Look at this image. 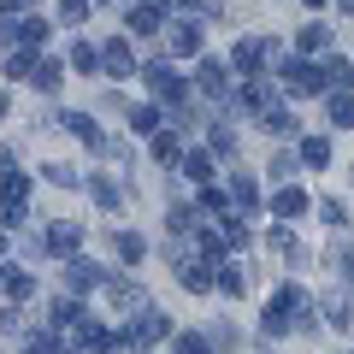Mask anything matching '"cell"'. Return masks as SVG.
<instances>
[{
    "instance_id": "ba28073f",
    "label": "cell",
    "mask_w": 354,
    "mask_h": 354,
    "mask_svg": "<svg viewBox=\"0 0 354 354\" xmlns=\"http://www.w3.org/2000/svg\"><path fill=\"white\" fill-rule=\"evenodd\" d=\"M266 207H272V218L295 225V218H307V213H313V195H307L301 183H278V189L266 195Z\"/></svg>"
},
{
    "instance_id": "7c38bea8",
    "label": "cell",
    "mask_w": 354,
    "mask_h": 354,
    "mask_svg": "<svg viewBox=\"0 0 354 354\" xmlns=\"http://www.w3.org/2000/svg\"><path fill=\"white\" fill-rule=\"evenodd\" d=\"M101 290H106V301H113L118 313H136V307L148 301V290H142V283L130 278V272H106V283H101Z\"/></svg>"
},
{
    "instance_id": "d6a6232c",
    "label": "cell",
    "mask_w": 354,
    "mask_h": 354,
    "mask_svg": "<svg viewBox=\"0 0 354 354\" xmlns=\"http://www.w3.org/2000/svg\"><path fill=\"white\" fill-rule=\"evenodd\" d=\"M48 183H59V189H83V183H77V171H71V165H59V160L48 165Z\"/></svg>"
},
{
    "instance_id": "e0dca14e",
    "label": "cell",
    "mask_w": 354,
    "mask_h": 354,
    "mask_svg": "<svg viewBox=\"0 0 354 354\" xmlns=\"http://www.w3.org/2000/svg\"><path fill=\"white\" fill-rule=\"evenodd\" d=\"M207 148H213L218 160H236V148H242V136H236V118H230V113H218L213 124H207Z\"/></svg>"
},
{
    "instance_id": "5b68a950",
    "label": "cell",
    "mask_w": 354,
    "mask_h": 354,
    "mask_svg": "<svg viewBox=\"0 0 354 354\" xmlns=\"http://www.w3.org/2000/svg\"><path fill=\"white\" fill-rule=\"evenodd\" d=\"M177 183H213L218 177V153L207 148V142H183V153H177Z\"/></svg>"
},
{
    "instance_id": "4316f807",
    "label": "cell",
    "mask_w": 354,
    "mask_h": 354,
    "mask_svg": "<svg viewBox=\"0 0 354 354\" xmlns=\"http://www.w3.org/2000/svg\"><path fill=\"white\" fill-rule=\"evenodd\" d=\"M83 189L95 195V207H106V213H118V207H124V189H118V183H113L106 171H95V177L83 183Z\"/></svg>"
},
{
    "instance_id": "d4e9b609",
    "label": "cell",
    "mask_w": 354,
    "mask_h": 354,
    "mask_svg": "<svg viewBox=\"0 0 354 354\" xmlns=\"http://www.w3.org/2000/svg\"><path fill=\"white\" fill-rule=\"evenodd\" d=\"M207 218H201V207H189V201H171V213H165V230L171 236H195Z\"/></svg>"
},
{
    "instance_id": "2e32d148",
    "label": "cell",
    "mask_w": 354,
    "mask_h": 354,
    "mask_svg": "<svg viewBox=\"0 0 354 354\" xmlns=\"http://www.w3.org/2000/svg\"><path fill=\"white\" fill-rule=\"evenodd\" d=\"M295 171H301L295 142H272V153H266V183H295Z\"/></svg>"
},
{
    "instance_id": "3957f363",
    "label": "cell",
    "mask_w": 354,
    "mask_h": 354,
    "mask_svg": "<svg viewBox=\"0 0 354 354\" xmlns=\"http://www.w3.org/2000/svg\"><path fill=\"white\" fill-rule=\"evenodd\" d=\"M160 36H165V53H171V59H195L201 41H207V30H201V18L189 12V18H165Z\"/></svg>"
},
{
    "instance_id": "277c9868",
    "label": "cell",
    "mask_w": 354,
    "mask_h": 354,
    "mask_svg": "<svg viewBox=\"0 0 354 354\" xmlns=\"http://www.w3.org/2000/svg\"><path fill=\"white\" fill-rule=\"evenodd\" d=\"M165 337H171V319H165L160 307H148V301H142L136 313H130V330H124V342L142 354V348H153V342H165Z\"/></svg>"
},
{
    "instance_id": "d590c367",
    "label": "cell",
    "mask_w": 354,
    "mask_h": 354,
    "mask_svg": "<svg viewBox=\"0 0 354 354\" xmlns=\"http://www.w3.org/2000/svg\"><path fill=\"white\" fill-rule=\"evenodd\" d=\"M337 12H342V18H354V0H337Z\"/></svg>"
},
{
    "instance_id": "cb8c5ba5",
    "label": "cell",
    "mask_w": 354,
    "mask_h": 354,
    "mask_svg": "<svg viewBox=\"0 0 354 354\" xmlns=\"http://www.w3.org/2000/svg\"><path fill=\"white\" fill-rule=\"evenodd\" d=\"M65 283H71L77 295H83V290H101V283H106V266L101 260H71V266H65Z\"/></svg>"
},
{
    "instance_id": "836d02e7",
    "label": "cell",
    "mask_w": 354,
    "mask_h": 354,
    "mask_svg": "<svg viewBox=\"0 0 354 354\" xmlns=\"http://www.w3.org/2000/svg\"><path fill=\"white\" fill-rule=\"evenodd\" d=\"M59 18H65V24H83V18H88V0H65Z\"/></svg>"
},
{
    "instance_id": "30bf717a",
    "label": "cell",
    "mask_w": 354,
    "mask_h": 354,
    "mask_svg": "<svg viewBox=\"0 0 354 354\" xmlns=\"http://www.w3.org/2000/svg\"><path fill=\"white\" fill-rule=\"evenodd\" d=\"M266 254H272V260H290V266H307V260H313V254H307V242L295 236L283 218H272V230H266Z\"/></svg>"
},
{
    "instance_id": "7a4b0ae2",
    "label": "cell",
    "mask_w": 354,
    "mask_h": 354,
    "mask_svg": "<svg viewBox=\"0 0 354 354\" xmlns=\"http://www.w3.org/2000/svg\"><path fill=\"white\" fill-rule=\"evenodd\" d=\"M189 88L201 95V101H225V95H230V59H218V53H195Z\"/></svg>"
},
{
    "instance_id": "52a82bcc",
    "label": "cell",
    "mask_w": 354,
    "mask_h": 354,
    "mask_svg": "<svg viewBox=\"0 0 354 354\" xmlns=\"http://www.w3.org/2000/svg\"><path fill=\"white\" fill-rule=\"evenodd\" d=\"M254 118H260V130H266L272 142H295V136H301V118H295V101H278V95H272V101H266Z\"/></svg>"
},
{
    "instance_id": "b9f144b4",
    "label": "cell",
    "mask_w": 354,
    "mask_h": 354,
    "mask_svg": "<svg viewBox=\"0 0 354 354\" xmlns=\"http://www.w3.org/2000/svg\"><path fill=\"white\" fill-rule=\"evenodd\" d=\"M348 65H354V59H348Z\"/></svg>"
},
{
    "instance_id": "f1b7e54d",
    "label": "cell",
    "mask_w": 354,
    "mask_h": 354,
    "mask_svg": "<svg viewBox=\"0 0 354 354\" xmlns=\"http://www.w3.org/2000/svg\"><path fill=\"white\" fill-rule=\"evenodd\" d=\"M48 248H53V254H65V260H71V254L83 248V230H77L71 218H59V225H48Z\"/></svg>"
},
{
    "instance_id": "f35d334b",
    "label": "cell",
    "mask_w": 354,
    "mask_h": 354,
    "mask_svg": "<svg viewBox=\"0 0 354 354\" xmlns=\"http://www.w3.org/2000/svg\"><path fill=\"white\" fill-rule=\"evenodd\" d=\"M348 189H354V165H348Z\"/></svg>"
},
{
    "instance_id": "ffe728a7",
    "label": "cell",
    "mask_w": 354,
    "mask_h": 354,
    "mask_svg": "<svg viewBox=\"0 0 354 354\" xmlns=\"http://www.w3.org/2000/svg\"><path fill=\"white\" fill-rule=\"evenodd\" d=\"M101 71H113V77H130L136 71V48H130V36H113L101 48Z\"/></svg>"
},
{
    "instance_id": "6da1fadb",
    "label": "cell",
    "mask_w": 354,
    "mask_h": 354,
    "mask_svg": "<svg viewBox=\"0 0 354 354\" xmlns=\"http://www.w3.org/2000/svg\"><path fill=\"white\" fill-rule=\"evenodd\" d=\"M278 83H283V101H313V95H325L319 59H301V53H283L278 59Z\"/></svg>"
},
{
    "instance_id": "d6986e66",
    "label": "cell",
    "mask_w": 354,
    "mask_h": 354,
    "mask_svg": "<svg viewBox=\"0 0 354 354\" xmlns=\"http://www.w3.org/2000/svg\"><path fill=\"white\" fill-rule=\"evenodd\" d=\"M319 83H325V95H330V88H354V65L342 59L337 48H330V53H319Z\"/></svg>"
},
{
    "instance_id": "8fae6325",
    "label": "cell",
    "mask_w": 354,
    "mask_h": 354,
    "mask_svg": "<svg viewBox=\"0 0 354 354\" xmlns=\"http://www.w3.org/2000/svg\"><path fill=\"white\" fill-rule=\"evenodd\" d=\"M330 48H337V30H330L319 12L295 30V53H301V59H319V53H330Z\"/></svg>"
},
{
    "instance_id": "4dcf8cb0",
    "label": "cell",
    "mask_w": 354,
    "mask_h": 354,
    "mask_svg": "<svg viewBox=\"0 0 354 354\" xmlns=\"http://www.w3.org/2000/svg\"><path fill=\"white\" fill-rule=\"evenodd\" d=\"M113 248H118V260H124V266H142V260H148V242H142L136 230H118Z\"/></svg>"
},
{
    "instance_id": "e575fe53",
    "label": "cell",
    "mask_w": 354,
    "mask_h": 354,
    "mask_svg": "<svg viewBox=\"0 0 354 354\" xmlns=\"http://www.w3.org/2000/svg\"><path fill=\"white\" fill-rule=\"evenodd\" d=\"M301 6H307V12H325V6H330V0H301Z\"/></svg>"
},
{
    "instance_id": "7402d4cb",
    "label": "cell",
    "mask_w": 354,
    "mask_h": 354,
    "mask_svg": "<svg viewBox=\"0 0 354 354\" xmlns=\"http://www.w3.org/2000/svg\"><path fill=\"white\" fill-rule=\"evenodd\" d=\"M207 348H213V354H242V348H248V337H242L230 319H213V325H207Z\"/></svg>"
},
{
    "instance_id": "f546056e",
    "label": "cell",
    "mask_w": 354,
    "mask_h": 354,
    "mask_svg": "<svg viewBox=\"0 0 354 354\" xmlns=\"http://www.w3.org/2000/svg\"><path fill=\"white\" fill-rule=\"evenodd\" d=\"M130 130H136V136H153V130H165L160 101H142V106H130Z\"/></svg>"
},
{
    "instance_id": "74e56055",
    "label": "cell",
    "mask_w": 354,
    "mask_h": 354,
    "mask_svg": "<svg viewBox=\"0 0 354 354\" xmlns=\"http://www.w3.org/2000/svg\"><path fill=\"white\" fill-rule=\"evenodd\" d=\"M6 165H12V153H6V148H0V171H6Z\"/></svg>"
},
{
    "instance_id": "8992f818",
    "label": "cell",
    "mask_w": 354,
    "mask_h": 354,
    "mask_svg": "<svg viewBox=\"0 0 354 354\" xmlns=\"http://www.w3.org/2000/svg\"><path fill=\"white\" fill-rule=\"evenodd\" d=\"M313 313L325 330H354V295L342 290V283H330L325 295H313Z\"/></svg>"
},
{
    "instance_id": "484cf974",
    "label": "cell",
    "mask_w": 354,
    "mask_h": 354,
    "mask_svg": "<svg viewBox=\"0 0 354 354\" xmlns=\"http://www.w3.org/2000/svg\"><path fill=\"white\" fill-rule=\"evenodd\" d=\"M195 189H201V201H195V207H201V218H225L230 213V189L218 183V177H213V183H195Z\"/></svg>"
},
{
    "instance_id": "9a60e30c",
    "label": "cell",
    "mask_w": 354,
    "mask_h": 354,
    "mask_svg": "<svg viewBox=\"0 0 354 354\" xmlns=\"http://www.w3.org/2000/svg\"><path fill=\"white\" fill-rule=\"evenodd\" d=\"M213 290L225 295V301H242V295H248V266H236V260L225 254V260L213 266Z\"/></svg>"
},
{
    "instance_id": "ac0fdd59",
    "label": "cell",
    "mask_w": 354,
    "mask_h": 354,
    "mask_svg": "<svg viewBox=\"0 0 354 354\" xmlns=\"http://www.w3.org/2000/svg\"><path fill=\"white\" fill-rule=\"evenodd\" d=\"M230 207H236V213H260V177L254 171H230Z\"/></svg>"
},
{
    "instance_id": "44dd1931",
    "label": "cell",
    "mask_w": 354,
    "mask_h": 354,
    "mask_svg": "<svg viewBox=\"0 0 354 354\" xmlns=\"http://www.w3.org/2000/svg\"><path fill=\"white\" fill-rule=\"evenodd\" d=\"M290 330H295V319L283 313V307L272 301V295H266V307H260V342H283Z\"/></svg>"
},
{
    "instance_id": "ab89813d",
    "label": "cell",
    "mask_w": 354,
    "mask_h": 354,
    "mask_svg": "<svg viewBox=\"0 0 354 354\" xmlns=\"http://www.w3.org/2000/svg\"><path fill=\"white\" fill-rule=\"evenodd\" d=\"M0 248H6V230H0Z\"/></svg>"
},
{
    "instance_id": "60d3db41",
    "label": "cell",
    "mask_w": 354,
    "mask_h": 354,
    "mask_svg": "<svg viewBox=\"0 0 354 354\" xmlns=\"http://www.w3.org/2000/svg\"><path fill=\"white\" fill-rule=\"evenodd\" d=\"M272 6H278V0H272Z\"/></svg>"
},
{
    "instance_id": "5bb4252c",
    "label": "cell",
    "mask_w": 354,
    "mask_h": 354,
    "mask_svg": "<svg viewBox=\"0 0 354 354\" xmlns=\"http://www.w3.org/2000/svg\"><path fill=\"white\" fill-rule=\"evenodd\" d=\"M177 266V290H189V295H213V266L201 260V254H183Z\"/></svg>"
},
{
    "instance_id": "9c48e42d",
    "label": "cell",
    "mask_w": 354,
    "mask_h": 354,
    "mask_svg": "<svg viewBox=\"0 0 354 354\" xmlns=\"http://www.w3.org/2000/svg\"><path fill=\"white\" fill-rule=\"evenodd\" d=\"M319 260H325V272L354 295V236H348V230H337V236H330V248L319 254Z\"/></svg>"
},
{
    "instance_id": "603a6c76",
    "label": "cell",
    "mask_w": 354,
    "mask_h": 354,
    "mask_svg": "<svg viewBox=\"0 0 354 354\" xmlns=\"http://www.w3.org/2000/svg\"><path fill=\"white\" fill-rule=\"evenodd\" d=\"M325 124L330 130H354V88H330L325 95Z\"/></svg>"
},
{
    "instance_id": "8d00e7d4",
    "label": "cell",
    "mask_w": 354,
    "mask_h": 354,
    "mask_svg": "<svg viewBox=\"0 0 354 354\" xmlns=\"http://www.w3.org/2000/svg\"><path fill=\"white\" fill-rule=\"evenodd\" d=\"M24 6H30V0H6V12H24Z\"/></svg>"
},
{
    "instance_id": "1f68e13d",
    "label": "cell",
    "mask_w": 354,
    "mask_h": 354,
    "mask_svg": "<svg viewBox=\"0 0 354 354\" xmlns=\"http://www.w3.org/2000/svg\"><path fill=\"white\" fill-rule=\"evenodd\" d=\"M71 65H77V71H101V48H95V41H77V48H71Z\"/></svg>"
},
{
    "instance_id": "4fadbf2b",
    "label": "cell",
    "mask_w": 354,
    "mask_h": 354,
    "mask_svg": "<svg viewBox=\"0 0 354 354\" xmlns=\"http://www.w3.org/2000/svg\"><path fill=\"white\" fill-rule=\"evenodd\" d=\"M295 160H301V171H325V165L337 160V153H330V136L325 130H301V136H295Z\"/></svg>"
},
{
    "instance_id": "83f0119b",
    "label": "cell",
    "mask_w": 354,
    "mask_h": 354,
    "mask_svg": "<svg viewBox=\"0 0 354 354\" xmlns=\"http://www.w3.org/2000/svg\"><path fill=\"white\" fill-rule=\"evenodd\" d=\"M313 213H319V225H325L330 236L354 225V218H348V201H337V195H325V201H313Z\"/></svg>"
}]
</instances>
